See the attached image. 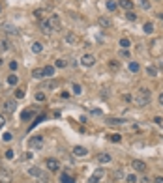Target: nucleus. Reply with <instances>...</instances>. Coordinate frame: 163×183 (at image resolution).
<instances>
[{
  "mask_svg": "<svg viewBox=\"0 0 163 183\" xmlns=\"http://www.w3.org/2000/svg\"><path fill=\"white\" fill-rule=\"evenodd\" d=\"M133 103H135V107H141V108L150 105V90L148 88H139V91L133 97Z\"/></svg>",
  "mask_w": 163,
  "mask_h": 183,
  "instance_id": "nucleus-1",
  "label": "nucleus"
},
{
  "mask_svg": "<svg viewBox=\"0 0 163 183\" xmlns=\"http://www.w3.org/2000/svg\"><path fill=\"white\" fill-rule=\"evenodd\" d=\"M43 136L41 134H38V136H32V138H30V142H28V146L30 148H34V150H41L43 148Z\"/></svg>",
  "mask_w": 163,
  "mask_h": 183,
  "instance_id": "nucleus-2",
  "label": "nucleus"
},
{
  "mask_svg": "<svg viewBox=\"0 0 163 183\" xmlns=\"http://www.w3.org/2000/svg\"><path fill=\"white\" fill-rule=\"evenodd\" d=\"M45 166H47L51 172H56L60 168V163H58V159H55V157H47V159H45Z\"/></svg>",
  "mask_w": 163,
  "mask_h": 183,
  "instance_id": "nucleus-3",
  "label": "nucleus"
},
{
  "mask_svg": "<svg viewBox=\"0 0 163 183\" xmlns=\"http://www.w3.org/2000/svg\"><path fill=\"white\" fill-rule=\"evenodd\" d=\"M13 181V176L8 168H0V183H11Z\"/></svg>",
  "mask_w": 163,
  "mask_h": 183,
  "instance_id": "nucleus-4",
  "label": "nucleus"
},
{
  "mask_svg": "<svg viewBox=\"0 0 163 183\" xmlns=\"http://www.w3.org/2000/svg\"><path fill=\"white\" fill-rule=\"evenodd\" d=\"M131 168L135 172H145L146 170V163L141 161V159H133V161H131Z\"/></svg>",
  "mask_w": 163,
  "mask_h": 183,
  "instance_id": "nucleus-5",
  "label": "nucleus"
},
{
  "mask_svg": "<svg viewBox=\"0 0 163 183\" xmlns=\"http://www.w3.org/2000/svg\"><path fill=\"white\" fill-rule=\"evenodd\" d=\"M81 64H83L84 67H92V65L96 64V58L92 56V54H84V56L81 58Z\"/></svg>",
  "mask_w": 163,
  "mask_h": 183,
  "instance_id": "nucleus-6",
  "label": "nucleus"
},
{
  "mask_svg": "<svg viewBox=\"0 0 163 183\" xmlns=\"http://www.w3.org/2000/svg\"><path fill=\"white\" fill-rule=\"evenodd\" d=\"M47 21H49V25H51V28H53V30L60 28V17H58V15H51Z\"/></svg>",
  "mask_w": 163,
  "mask_h": 183,
  "instance_id": "nucleus-7",
  "label": "nucleus"
},
{
  "mask_svg": "<svg viewBox=\"0 0 163 183\" xmlns=\"http://www.w3.org/2000/svg\"><path fill=\"white\" fill-rule=\"evenodd\" d=\"M116 4H118L122 10H126V11H131V10H133V6H135L131 0H120V2H116Z\"/></svg>",
  "mask_w": 163,
  "mask_h": 183,
  "instance_id": "nucleus-8",
  "label": "nucleus"
},
{
  "mask_svg": "<svg viewBox=\"0 0 163 183\" xmlns=\"http://www.w3.org/2000/svg\"><path fill=\"white\" fill-rule=\"evenodd\" d=\"M39 30H41L43 34H51L53 28H51V25H49V21H39Z\"/></svg>",
  "mask_w": 163,
  "mask_h": 183,
  "instance_id": "nucleus-9",
  "label": "nucleus"
},
{
  "mask_svg": "<svg viewBox=\"0 0 163 183\" xmlns=\"http://www.w3.org/2000/svg\"><path fill=\"white\" fill-rule=\"evenodd\" d=\"M15 107H17L15 99H8V101H4V110H6V112H15Z\"/></svg>",
  "mask_w": 163,
  "mask_h": 183,
  "instance_id": "nucleus-10",
  "label": "nucleus"
},
{
  "mask_svg": "<svg viewBox=\"0 0 163 183\" xmlns=\"http://www.w3.org/2000/svg\"><path fill=\"white\" fill-rule=\"evenodd\" d=\"M60 183H75V177L71 174H67V172H62L60 174Z\"/></svg>",
  "mask_w": 163,
  "mask_h": 183,
  "instance_id": "nucleus-11",
  "label": "nucleus"
},
{
  "mask_svg": "<svg viewBox=\"0 0 163 183\" xmlns=\"http://www.w3.org/2000/svg\"><path fill=\"white\" fill-rule=\"evenodd\" d=\"M73 155H77V157H84V155H88V150H86L84 146H75V148H73Z\"/></svg>",
  "mask_w": 163,
  "mask_h": 183,
  "instance_id": "nucleus-12",
  "label": "nucleus"
},
{
  "mask_svg": "<svg viewBox=\"0 0 163 183\" xmlns=\"http://www.w3.org/2000/svg\"><path fill=\"white\" fill-rule=\"evenodd\" d=\"M55 88H58V82L56 80H45L41 84V90H55Z\"/></svg>",
  "mask_w": 163,
  "mask_h": 183,
  "instance_id": "nucleus-13",
  "label": "nucleus"
},
{
  "mask_svg": "<svg viewBox=\"0 0 163 183\" xmlns=\"http://www.w3.org/2000/svg\"><path fill=\"white\" fill-rule=\"evenodd\" d=\"M55 69H56L55 65H45V67H43V75H45V77H53V75H55Z\"/></svg>",
  "mask_w": 163,
  "mask_h": 183,
  "instance_id": "nucleus-14",
  "label": "nucleus"
},
{
  "mask_svg": "<svg viewBox=\"0 0 163 183\" xmlns=\"http://www.w3.org/2000/svg\"><path fill=\"white\" fill-rule=\"evenodd\" d=\"M109 161H111V155H109V153H100V155H98V163L105 165V163H109Z\"/></svg>",
  "mask_w": 163,
  "mask_h": 183,
  "instance_id": "nucleus-15",
  "label": "nucleus"
},
{
  "mask_svg": "<svg viewBox=\"0 0 163 183\" xmlns=\"http://www.w3.org/2000/svg\"><path fill=\"white\" fill-rule=\"evenodd\" d=\"M43 172H41V168H38V166H32V168H28V176H34V177H39Z\"/></svg>",
  "mask_w": 163,
  "mask_h": 183,
  "instance_id": "nucleus-16",
  "label": "nucleus"
},
{
  "mask_svg": "<svg viewBox=\"0 0 163 183\" xmlns=\"http://www.w3.org/2000/svg\"><path fill=\"white\" fill-rule=\"evenodd\" d=\"M32 77H34V79H38V80H39V79H43V77H45V75H43V67H36V69L32 71Z\"/></svg>",
  "mask_w": 163,
  "mask_h": 183,
  "instance_id": "nucleus-17",
  "label": "nucleus"
},
{
  "mask_svg": "<svg viewBox=\"0 0 163 183\" xmlns=\"http://www.w3.org/2000/svg\"><path fill=\"white\" fill-rule=\"evenodd\" d=\"M2 28H4L8 34H11V36H13V34H17V28H15L13 25H8V22H6V25H2Z\"/></svg>",
  "mask_w": 163,
  "mask_h": 183,
  "instance_id": "nucleus-18",
  "label": "nucleus"
},
{
  "mask_svg": "<svg viewBox=\"0 0 163 183\" xmlns=\"http://www.w3.org/2000/svg\"><path fill=\"white\" fill-rule=\"evenodd\" d=\"M66 65H67V62H66L64 58H58V60L55 62V67H56V69H64Z\"/></svg>",
  "mask_w": 163,
  "mask_h": 183,
  "instance_id": "nucleus-19",
  "label": "nucleus"
},
{
  "mask_svg": "<svg viewBox=\"0 0 163 183\" xmlns=\"http://www.w3.org/2000/svg\"><path fill=\"white\" fill-rule=\"evenodd\" d=\"M112 177H114L116 181H118V179H122V177H124V170H122V168H116V170L112 172Z\"/></svg>",
  "mask_w": 163,
  "mask_h": 183,
  "instance_id": "nucleus-20",
  "label": "nucleus"
},
{
  "mask_svg": "<svg viewBox=\"0 0 163 183\" xmlns=\"http://www.w3.org/2000/svg\"><path fill=\"white\" fill-rule=\"evenodd\" d=\"M17 82H19V77H17L15 73H11V75L8 77V84H10V86H15Z\"/></svg>",
  "mask_w": 163,
  "mask_h": 183,
  "instance_id": "nucleus-21",
  "label": "nucleus"
},
{
  "mask_svg": "<svg viewBox=\"0 0 163 183\" xmlns=\"http://www.w3.org/2000/svg\"><path fill=\"white\" fill-rule=\"evenodd\" d=\"M66 41L67 43H77V36H73L71 32H66Z\"/></svg>",
  "mask_w": 163,
  "mask_h": 183,
  "instance_id": "nucleus-22",
  "label": "nucleus"
},
{
  "mask_svg": "<svg viewBox=\"0 0 163 183\" xmlns=\"http://www.w3.org/2000/svg\"><path fill=\"white\" fill-rule=\"evenodd\" d=\"M32 51H34V53H36V54H39V53H41V51H43V45H41V43H39V41H36V43H34V45H32Z\"/></svg>",
  "mask_w": 163,
  "mask_h": 183,
  "instance_id": "nucleus-23",
  "label": "nucleus"
},
{
  "mask_svg": "<svg viewBox=\"0 0 163 183\" xmlns=\"http://www.w3.org/2000/svg\"><path fill=\"white\" fill-rule=\"evenodd\" d=\"M118 45H120V47H122V49H129V45H131V41H129L128 37H122Z\"/></svg>",
  "mask_w": 163,
  "mask_h": 183,
  "instance_id": "nucleus-24",
  "label": "nucleus"
},
{
  "mask_svg": "<svg viewBox=\"0 0 163 183\" xmlns=\"http://www.w3.org/2000/svg\"><path fill=\"white\" fill-rule=\"evenodd\" d=\"M107 123H109V125H122L124 120H120V118H111V120H107Z\"/></svg>",
  "mask_w": 163,
  "mask_h": 183,
  "instance_id": "nucleus-25",
  "label": "nucleus"
},
{
  "mask_svg": "<svg viewBox=\"0 0 163 183\" xmlns=\"http://www.w3.org/2000/svg\"><path fill=\"white\" fill-rule=\"evenodd\" d=\"M109 140H111V142H120L122 136H120L118 133H112V134H109Z\"/></svg>",
  "mask_w": 163,
  "mask_h": 183,
  "instance_id": "nucleus-26",
  "label": "nucleus"
},
{
  "mask_svg": "<svg viewBox=\"0 0 163 183\" xmlns=\"http://www.w3.org/2000/svg\"><path fill=\"white\" fill-rule=\"evenodd\" d=\"M116 8H118V4H116L114 0H107V10H109V11H114Z\"/></svg>",
  "mask_w": 163,
  "mask_h": 183,
  "instance_id": "nucleus-27",
  "label": "nucleus"
},
{
  "mask_svg": "<svg viewBox=\"0 0 163 183\" xmlns=\"http://www.w3.org/2000/svg\"><path fill=\"white\" fill-rule=\"evenodd\" d=\"M143 30H145L146 34H152V32H154V25H152V22H145V26H143Z\"/></svg>",
  "mask_w": 163,
  "mask_h": 183,
  "instance_id": "nucleus-28",
  "label": "nucleus"
},
{
  "mask_svg": "<svg viewBox=\"0 0 163 183\" xmlns=\"http://www.w3.org/2000/svg\"><path fill=\"white\" fill-rule=\"evenodd\" d=\"M126 181L128 183H139V177L135 174H129V176H126Z\"/></svg>",
  "mask_w": 163,
  "mask_h": 183,
  "instance_id": "nucleus-29",
  "label": "nucleus"
},
{
  "mask_svg": "<svg viewBox=\"0 0 163 183\" xmlns=\"http://www.w3.org/2000/svg\"><path fill=\"white\" fill-rule=\"evenodd\" d=\"M71 90H73V94H75V95H81V94H83V86H81V84H73V88H71Z\"/></svg>",
  "mask_w": 163,
  "mask_h": 183,
  "instance_id": "nucleus-30",
  "label": "nucleus"
},
{
  "mask_svg": "<svg viewBox=\"0 0 163 183\" xmlns=\"http://www.w3.org/2000/svg\"><path fill=\"white\" fill-rule=\"evenodd\" d=\"M139 6L143 10H150V0H139Z\"/></svg>",
  "mask_w": 163,
  "mask_h": 183,
  "instance_id": "nucleus-31",
  "label": "nucleus"
},
{
  "mask_svg": "<svg viewBox=\"0 0 163 183\" xmlns=\"http://www.w3.org/2000/svg\"><path fill=\"white\" fill-rule=\"evenodd\" d=\"M100 25H101V26H111V19L101 17V19H100Z\"/></svg>",
  "mask_w": 163,
  "mask_h": 183,
  "instance_id": "nucleus-32",
  "label": "nucleus"
},
{
  "mask_svg": "<svg viewBox=\"0 0 163 183\" xmlns=\"http://www.w3.org/2000/svg\"><path fill=\"white\" fill-rule=\"evenodd\" d=\"M126 19H128V21H137V13H133V11H126Z\"/></svg>",
  "mask_w": 163,
  "mask_h": 183,
  "instance_id": "nucleus-33",
  "label": "nucleus"
},
{
  "mask_svg": "<svg viewBox=\"0 0 163 183\" xmlns=\"http://www.w3.org/2000/svg\"><path fill=\"white\" fill-rule=\"evenodd\" d=\"M129 71H133V73L139 71V64L137 62H129Z\"/></svg>",
  "mask_w": 163,
  "mask_h": 183,
  "instance_id": "nucleus-34",
  "label": "nucleus"
},
{
  "mask_svg": "<svg viewBox=\"0 0 163 183\" xmlns=\"http://www.w3.org/2000/svg\"><path fill=\"white\" fill-rule=\"evenodd\" d=\"M146 73H148L150 77H156V75H157V71H156V67H152V65H148V67H146Z\"/></svg>",
  "mask_w": 163,
  "mask_h": 183,
  "instance_id": "nucleus-35",
  "label": "nucleus"
},
{
  "mask_svg": "<svg viewBox=\"0 0 163 183\" xmlns=\"http://www.w3.org/2000/svg\"><path fill=\"white\" fill-rule=\"evenodd\" d=\"M32 116H34V110H25V112H22V120H28Z\"/></svg>",
  "mask_w": 163,
  "mask_h": 183,
  "instance_id": "nucleus-36",
  "label": "nucleus"
},
{
  "mask_svg": "<svg viewBox=\"0 0 163 183\" xmlns=\"http://www.w3.org/2000/svg\"><path fill=\"white\" fill-rule=\"evenodd\" d=\"M17 67H19V62L11 60V62H10V69H11V71H17Z\"/></svg>",
  "mask_w": 163,
  "mask_h": 183,
  "instance_id": "nucleus-37",
  "label": "nucleus"
},
{
  "mask_svg": "<svg viewBox=\"0 0 163 183\" xmlns=\"http://www.w3.org/2000/svg\"><path fill=\"white\" fill-rule=\"evenodd\" d=\"M11 138H13V136H11V133H4V134H2V140H4V142H10Z\"/></svg>",
  "mask_w": 163,
  "mask_h": 183,
  "instance_id": "nucleus-38",
  "label": "nucleus"
},
{
  "mask_svg": "<svg viewBox=\"0 0 163 183\" xmlns=\"http://www.w3.org/2000/svg\"><path fill=\"white\" fill-rule=\"evenodd\" d=\"M15 97L17 99H22V97H25V90H17L15 91Z\"/></svg>",
  "mask_w": 163,
  "mask_h": 183,
  "instance_id": "nucleus-39",
  "label": "nucleus"
},
{
  "mask_svg": "<svg viewBox=\"0 0 163 183\" xmlns=\"http://www.w3.org/2000/svg\"><path fill=\"white\" fill-rule=\"evenodd\" d=\"M36 99H38V101H45V94H43V91H38V94H36Z\"/></svg>",
  "mask_w": 163,
  "mask_h": 183,
  "instance_id": "nucleus-40",
  "label": "nucleus"
},
{
  "mask_svg": "<svg viewBox=\"0 0 163 183\" xmlns=\"http://www.w3.org/2000/svg\"><path fill=\"white\" fill-rule=\"evenodd\" d=\"M109 67H111V69H116V67H118V62H116V60H111V62H109Z\"/></svg>",
  "mask_w": 163,
  "mask_h": 183,
  "instance_id": "nucleus-41",
  "label": "nucleus"
},
{
  "mask_svg": "<svg viewBox=\"0 0 163 183\" xmlns=\"http://www.w3.org/2000/svg\"><path fill=\"white\" fill-rule=\"evenodd\" d=\"M13 157H15L13 150H6V159H13Z\"/></svg>",
  "mask_w": 163,
  "mask_h": 183,
  "instance_id": "nucleus-42",
  "label": "nucleus"
},
{
  "mask_svg": "<svg viewBox=\"0 0 163 183\" xmlns=\"http://www.w3.org/2000/svg\"><path fill=\"white\" fill-rule=\"evenodd\" d=\"M103 174H105V170H103V168H98V170L94 172V176H96V177H101Z\"/></svg>",
  "mask_w": 163,
  "mask_h": 183,
  "instance_id": "nucleus-43",
  "label": "nucleus"
},
{
  "mask_svg": "<svg viewBox=\"0 0 163 183\" xmlns=\"http://www.w3.org/2000/svg\"><path fill=\"white\" fill-rule=\"evenodd\" d=\"M38 183H49V177L41 174V176H39V181H38Z\"/></svg>",
  "mask_w": 163,
  "mask_h": 183,
  "instance_id": "nucleus-44",
  "label": "nucleus"
},
{
  "mask_svg": "<svg viewBox=\"0 0 163 183\" xmlns=\"http://www.w3.org/2000/svg\"><path fill=\"white\" fill-rule=\"evenodd\" d=\"M88 183H100V177H96V176H90Z\"/></svg>",
  "mask_w": 163,
  "mask_h": 183,
  "instance_id": "nucleus-45",
  "label": "nucleus"
},
{
  "mask_svg": "<svg viewBox=\"0 0 163 183\" xmlns=\"http://www.w3.org/2000/svg\"><path fill=\"white\" fill-rule=\"evenodd\" d=\"M0 45H2V49H4V51H8V49H10V43H8V41H0Z\"/></svg>",
  "mask_w": 163,
  "mask_h": 183,
  "instance_id": "nucleus-46",
  "label": "nucleus"
},
{
  "mask_svg": "<svg viewBox=\"0 0 163 183\" xmlns=\"http://www.w3.org/2000/svg\"><path fill=\"white\" fill-rule=\"evenodd\" d=\"M152 181H154V183H163V176H156Z\"/></svg>",
  "mask_w": 163,
  "mask_h": 183,
  "instance_id": "nucleus-47",
  "label": "nucleus"
},
{
  "mask_svg": "<svg viewBox=\"0 0 163 183\" xmlns=\"http://www.w3.org/2000/svg\"><path fill=\"white\" fill-rule=\"evenodd\" d=\"M120 56H124V58H128V56H129V53H128V49H122V51H120Z\"/></svg>",
  "mask_w": 163,
  "mask_h": 183,
  "instance_id": "nucleus-48",
  "label": "nucleus"
},
{
  "mask_svg": "<svg viewBox=\"0 0 163 183\" xmlns=\"http://www.w3.org/2000/svg\"><path fill=\"white\" fill-rule=\"evenodd\" d=\"M4 123H6V118L2 116V114H0V127H4Z\"/></svg>",
  "mask_w": 163,
  "mask_h": 183,
  "instance_id": "nucleus-49",
  "label": "nucleus"
},
{
  "mask_svg": "<svg viewBox=\"0 0 163 183\" xmlns=\"http://www.w3.org/2000/svg\"><path fill=\"white\" fill-rule=\"evenodd\" d=\"M43 13H45L43 10H36V11H34V15H36V17H39V15H43Z\"/></svg>",
  "mask_w": 163,
  "mask_h": 183,
  "instance_id": "nucleus-50",
  "label": "nucleus"
},
{
  "mask_svg": "<svg viewBox=\"0 0 163 183\" xmlns=\"http://www.w3.org/2000/svg\"><path fill=\"white\" fill-rule=\"evenodd\" d=\"M141 183H152V181H150V177H143V179H141Z\"/></svg>",
  "mask_w": 163,
  "mask_h": 183,
  "instance_id": "nucleus-51",
  "label": "nucleus"
},
{
  "mask_svg": "<svg viewBox=\"0 0 163 183\" xmlns=\"http://www.w3.org/2000/svg\"><path fill=\"white\" fill-rule=\"evenodd\" d=\"M159 105L163 107V91H161V94H159Z\"/></svg>",
  "mask_w": 163,
  "mask_h": 183,
  "instance_id": "nucleus-52",
  "label": "nucleus"
},
{
  "mask_svg": "<svg viewBox=\"0 0 163 183\" xmlns=\"http://www.w3.org/2000/svg\"><path fill=\"white\" fill-rule=\"evenodd\" d=\"M157 17H159V19H163V13H159V15H157Z\"/></svg>",
  "mask_w": 163,
  "mask_h": 183,
  "instance_id": "nucleus-53",
  "label": "nucleus"
},
{
  "mask_svg": "<svg viewBox=\"0 0 163 183\" xmlns=\"http://www.w3.org/2000/svg\"><path fill=\"white\" fill-rule=\"evenodd\" d=\"M2 62H4V60H2V58H0V65H2Z\"/></svg>",
  "mask_w": 163,
  "mask_h": 183,
  "instance_id": "nucleus-54",
  "label": "nucleus"
},
{
  "mask_svg": "<svg viewBox=\"0 0 163 183\" xmlns=\"http://www.w3.org/2000/svg\"><path fill=\"white\" fill-rule=\"evenodd\" d=\"M0 91H2V86H0Z\"/></svg>",
  "mask_w": 163,
  "mask_h": 183,
  "instance_id": "nucleus-55",
  "label": "nucleus"
}]
</instances>
